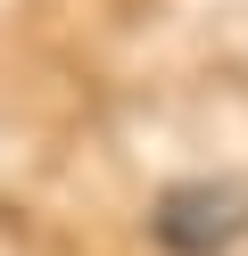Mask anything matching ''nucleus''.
<instances>
[{"instance_id": "f257e3e1", "label": "nucleus", "mask_w": 248, "mask_h": 256, "mask_svg": "<svg viewBox=\"0 0 248 256\" xmlns=\"http://www.w3.org/2000/svg\"><path fill=\"white\" fill-rule=\"evenodd\" d=\"M149 232H157L165 256H223L248 232V182H182V190H165Z\"/></svg>"}]
</instances>
